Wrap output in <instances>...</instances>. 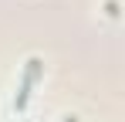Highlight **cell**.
Wrapping results in <instances>:
<instances>
[{"instance_id":"2","label":"cell","mask_w":125,"mask_h":122,"mask_svg":"<svg viewBox=\"0 0 125 122\" xmlns=\"http://www.w3.org/2000/svg\"><path fill=\"white\" fill-rule=\"evenodd\" d=\"M61 122H78V115H64V119Z\"/></svg>"},{"instance_id":"1","label":"cell","mask_w":125,"mask_h":122,"mask_svg":"<svg viewBox=\"0 0 125 122\" xmlns=\"http://www.w3.org/2000/svg\"><path fill=\"white\" fill-rule=\"evenodd\" d=\"M37 75H41V61L31 58V61H27V68H24V78H21V88H17V98H14V109H17V112L27 109V98H31V88H34Z\"/></svg>"}]
</instances>
